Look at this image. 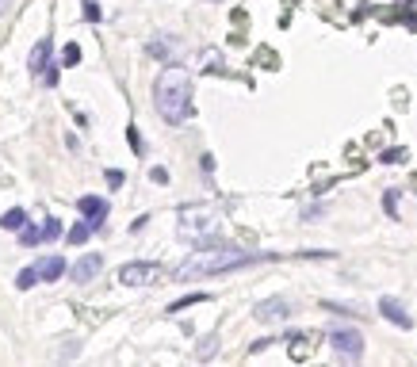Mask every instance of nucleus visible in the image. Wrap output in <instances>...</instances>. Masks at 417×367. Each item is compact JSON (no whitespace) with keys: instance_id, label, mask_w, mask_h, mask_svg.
I'll list each match as a JSON object with an SVG mask.
<instances>
[{"instance_id":"nucleus-8","label":"nucleus","mask_w":417,"mask_h":367,"mask_svg":"<svg viewBox=\"0 0 417 367\" xmlns=\"http://www.w3.org/2000/svg\"><path fill=\"white\" fill-rule=\"evenodd\" d=\"M77 211H81V218L89 222L92 229H104V222H107V211H111V203H107L104 196H81V199H77Z\"/></svg>"},{"instance_id":"nucleus-20","label":"nucleus","mask_w":417,"mask_h":367,"mask_svg":"<svg viewBox=\"0 0 417 367\" xmlns=\"http://www.w3.org/2000/svg\"><path fill=\"white\" fill-rule=\"evenodd\" d=\"M81 16H84V23H100V19H104V12H100L96 0H84V4H81Z\"/></svg>"},{"instance_id":"nucleus-5","label":"nucleus","mask_w":417,"mask_h":367,"mask_svg":"<svg viewBox=\"0 0 417 367\" xmlns=\"http://www.w3.org/2000/svg\"><path fill=\"white\" fill-rule=\"evenodd\" d=\"M329 344H333V352L341 359H360L364 356V337L356 333V329H333V333H329Z\"/></svg>"},{"instance_id":"nucleus-23","label":"nucleus","mask_w":417,"mask_h":367,"mask_svg":"<svg viewBox=\"0 0 417 367\" xmlns=\"http://www.w3.org/2000/svg\"><path fill=\"white\" fill-rule=\"evenodd\" d=\"M383 161H387V164H398V161H406V149H398V146H394V149H387V153H383Z\"/></svg>"},{"instance_id":"nucleus-10","label":"nucleus","mask_w":417,"mask_h":367,"mask_svg":"<svg viewBox=\"0 0 417 367\" xmlns=\"http://www.w3.org/2000/svg\"><path fill=\"white\" fill-rule=\"evenodd\" d=\"M253 318L264 321V326H272V321H284V318H291V302H284V299L257 302V306H253Z\"/></svg>"},{"instance_id":"nucleus-28","label":"nucleus","mask_w":417,"mask_h":367,"mask_svg":"<svg viewBox=\"0 0 417 367\" xmlns=\"http://www.w3.org/2000/svg\"><path fill=\"white\" fill-rule=\"evenodd\" d=\"M8 8H12V0H0V16H4Z\"/></svg>"},{"instance_id":"nucleus-3","label":"nucleus","mask_w":417,"mask_h":367,"mask_svg":"<svg viewBox=\"0 0 417 367\" xmlns=\"http://www.w3.org/2000/svg\"><path fill=\"white\" fill-rule=\"evenodd\" d=\"M219 226V214L211 211V207H180V234H192L199 241V237H207L211 229Z\"/></svg>"},{"instance_id":"nucleus-1","label":"nucleus","mask_w":417,"mask_h":367,"mask_svg":"<svg viewBox=\"0 0 417 367\" xmlns=\"http://www.w3.org/2000/svg\"><path fill=\"white\" fill-rule=\"evenodd\" d=\"M261 261H272L268 253H245L237 245H211V249H196L192 256H184L180 268L172 272V279H207V276H222V272H234V268H245V264H261Z\"/></svg>"},{"instance_id":"nucleus-21","label":"nucleus","mask_w":417,"mask_h":367,"mask_svg":"<svg viewBox=\"0 0 417 367\" xmlns=\"http://www.w3.org/2000/svg\"><path fill=\"white\" fill-rule=\"evenodd\" d=\"M104 180H107V188H111V191H119V188L127 184V176H123L119 169H107V172H104Z\"/></svg>"},{"instance_id":"nucleus-2","label":"nucleus","mask_w":417,"mask_h":367,"mask_svg":"<svg viewBox=\"0 0 417 367\" xmlns=\"http://www.w3.org/2000/svg\"><path fill=\"white\" fill-rule=\"evenodd\" d=\"M154 107L169 126H184L192 119V73L184 66H169L157 73Z\"/></svg>"},{"instance_id":"nucleus-16","label":"nucleus","mask_w":417,"mask_h":367,"mask_svg":"<svg viewBox=\"0 0 417 367\" xmlns=\"http://www.w3.org/2000/svg\"><path fill=\"white\" fill-rule=\"evenodd\" d=\"M35 283H42L39 268H35V264H31V268H19V276H16V287H19V291H31Z\"/></svg>"},{"instance_id":"nucleus-6","label":"nucleus","mask_w":417,"mask_h":367,"mask_svg":"<svg viewBox=\"0 0 417 367\" xmlns=\"http://www.w3.org/2000/svg\"><path fill=\"white\" fill-rule=\"evenodd\" d=\"M57 234H62V222H57V218H42L39 226H24V229H19V245H24V249H35V245H42V241H54Z\"/></svg>"},{"instance_id":"nucleus-19","label":"nucleus","mask_w":417,"mask_h":367,"mask_svg":"<svg viewBox=\"0 0 417 367\" xmlns=\"http://www.w3.org/2000/svg\"><path fill=\"white\" fill-rule=\"evenodd\" d=\"M127 142H131L134 157H142V153H146V142H142V131L134 126V122H127Z\"/></svg>"},{"instance_id":"nucleus-11","label":"nucleus","mask_w":417,"mask_h":367,"mask_svg":"<svg viewBox=\"0 0 417 367\" xmlns=\"http://www.w3.org/2000/svg\"><path fill=\"white\" fill-rule=\"evenodd\" d=\"M379 314H383V318L391 321V326H398V329H409V326H414L409 310L402 306L398 299H391V294H387V299H379Z\"/></svg>"},{"instance_id":"nucleus-18","label":"nucleus","mask_w":417,"mask_h":367,"mask_svg":"<svg viewBox=\"0 0 417 367\" xmlns=\"http://www.w3.org/2000/svg\"><path fill=\"white\" fill-rule=\"evenodd\" d=\"M66 69H73V66H81V46L77 42H66V50H62V57H57Z\"/></svg>"},{"instance_id":"nucleus-29","label":"nucleus","mask_w":417,"mask_h":367,"mask_svg":"<svg viewBox=\"0 0 417 367\" xmlns=\"http://www.w3.org/2000/svg\"><path fill=\"white\" fill-rule=\"evenodd\" d=\"M409 4H417V0H409Z\"/></svg>"},{"instance_id":"nucleus-9","label":"nucleus","mask_w":417,"mask_h":367,"mask_svg":"<svg viewBox=\"0 0 417 367\" xmlns=\"http://www.w3.org/2000/svg\"><path fill=\"white\" fill-rule=\"evenodd\" d=\"M100 268H104V256H100V253H84L77 264H69V279H73V283H92V279L100 276Z\"/></svg>"},{"instance_id":"nucleus-7","label":"nucleus","mask_w":417,"mask_h":367,"mask_svg":"<svg viewBox=\"0 0 417 367\" xmlns=\"http://www.w3.org/2000/svg\"><path fill=\"white\" fill-rule=\"evenodd\" d=\"M50 62H54V39H50V35H42V39L35 42L31 57H27V69H31V77H42V81H46V73L54 69Z\"/></svg>"},{"instance_id":"nucleus-13","label":"nucleus","mask_w":417,"mask_h":367,"mask_svg":"<svg viewBox=\"0 0 417 367\" xmlns=\"http://www.w3.org/2000/svg\"><path fill=\"white\" fill-rule=\"evenodd\" d=\"M311 348H314L311 333H291V337H287V356H291L295 364H303V359L311 356Z\"/></svg>"},{"instance_id":"nucleus-4","label":"nucleus","mask_w":417,"mask_h":367,"mask_svg":"<svg viewBox=\"0 0 417 367\" xmlns=\"http://www.w3.org/2000/svg\"><path fill=\"white\" fill-rule=\"evenodd\" d=\"M161 264L157 261H127L123 268H119V283L123 287H149L161 279Z\"/></svg>"},{"instance_id":"nucleus-12","label":"nucleus","mask_w":417,"mask_h":367,"mask_svg":"<svg viewBox=\"0 0 417 367\" xmlns=\"http://www.w3.org/2000/svg\"><path fill=\"white\" fill-rule=\"evenodd\" d=\"M35 268H39L42 283H54V279H62L69 272L66 256H42V261H35Z\"/></svg>"},{"instance_id":"nucleus-15","label":"nucleus","mask_w":417,"mask_h":367,"mask_svg":"<svg viewBox=\"0 0 417 367\" xmlns=\"http://www.w3.org/2000/svg\"><path fill=\"white\" fill-rule=\"evenodd\" d=\"M196 302H211V294H203V291H196V294H184V299H176L169 306V314H180V310H188V306H196Z\"/></svg>"},{"instance_id":"nucleus-25","label":"nucleus","mask_w":417,"mask_h":367,"mask_svg":"<svg viewBox=\"0 0 417 367\" xmlns=\"http://www.w3.org/2000/svg\"><path fill=\"white\" fill-rule=\"evenodd\" d=\"M214 344H219V337H207V341L199 344V359H207V356H211V352H214Z\"/></svg>"},{"instance_id":"nucleus-22","label":"nucleus","mask_w":417,"mask_h":367,"mask_svg":"<svg viewBox=\"0 0 417 367\" xmlns=\"http://www.w3.org/2000/svg\"><path fill=\"white\" fill-rule=\"evenodd\" d=\"M383 207H387V214H391V218H398V191H387V196H383Z\"/></svg>"},{"instance_id":"nucleus-27","label":"nucleus","mask_w":417,"mask_h":367,"mask_svg":"<svg viewBox=\"0 0 417 367\" xmlns=\"http://www.w3.org/2000/svg\"><path fill=\"white\" fill-rule=\"evenodd\" d=\"M406 27H409V31H417V16H406Z\"/></svg>"},{"instance_id":"nucleus-24","label":"nucleus","mask_w":417,"mask_h":367,"mask_svg":"<svg viewBox=\"0 0 417 367\" xmlns=\"http://www.w3.org/2000/svg\"><path fill=\"white\" fill-rule=\"evenodd\" d=\"M149 180H154V184H169V169H161V164L149 169Z\"/></svg>"},{"instance_id":"nucleus-26","label":"nucleus","mask_w":417,"mask_h":367,"mask_svg":"<svg viewBox=\"0 0 417 367\" xmlns=\"http://www.w3.org/2000/svg\"><path fill=\"white\" fill-rule=\"evenodd\" d=\"M272 344V337H264V341H257V344H249V352H264Z\"/></svg>"},{"instance_id":"nucleus-14","label":"nucleus","mask_w":417,"mask_h":367,"mask_svg":"<svg viewBox=\"0 0 417 367\" xmlns=\"http://www.w3.org/2000/svg\"><path fill=\"white\" fill-rule=\"evenodd\" d=\"M24 226H27V211H24V207H12V211L0 214V229H16V234H19Z\"/></svg>"},{"instance_id":"nucleus-17","label":"nucleus","mask_w":417,"mask_h":367,"mask_svg":"<svg viewBox=\"0 0 417 367\" xmlns=\"http://www.w3.org/2000/svg\"><path fill=\"white\" fill-rule=\"evenodd\" d=\"M92 234H96V229H92L89 222H77V226H73V229H69V234H66V241H69V245H84V241H89Z\"/></svg>"}]
</instances>
